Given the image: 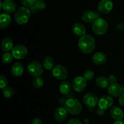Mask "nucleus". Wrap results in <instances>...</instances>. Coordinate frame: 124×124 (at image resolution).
Listing matches in <instances>:
<instances>
[{"label":"nucleus","instance_id":"obj_1","mask_svg":"<svg viewBox=\"0 0 124 124\" xmlns=\"http://www.w3.org/2000/svg\"><path fill=\"white\" fill-rule=\"evenodd\" d=\"M95 44L94 38L87 34L81 36L78 43L79 50L84 54H90L92 53L95 48Z\"/></svg>","mask_w":124,"mask_h":124},{"label":"nucleus","instance_id":"obj_2","mask_svg":"<svg viewBox=\"0 0 124 124\" xmlns=\"http://www.w3.org/2000/svg\"><path fill=\"white\" fill-rule=\"evenodd\" d=\"M64 107L68 113L73 115H78L82 110V105L81 102L75 98H70L65 101Z\"/></svg>","mask_w":124,"mask_h":124},{"label":"nucleus","instance_id":"obj_3","mask_svg":"<svg viewBox=\"0 0 124 124\" xmlns=\"http://www.w3.org/2000/svg\"><path fill=\"white\" fill-rule=\"evenodd\" d=\"M30 9L26 7H21L18 8L15 13V19L16 23L19 25H23L26 24L30 17Z\"/></svg>","mask_w":124,"mask_h":124},{"label":"nucleus","instance_id":"obj_4","mask_svg":"<svg viewBox=\"0 0 124 124\" xmlns=\"http://www.w3.org/2000/svg\"><path fill=\"white\" fill-rule=\"evenodd\" d=\"M108 29V23L105 19L99 18L92 23V29L93 32L97 35H104Z\"/></svg>","mask_w":124,"mask_h":124},{"label":"nucleus","instance_id":"obj_5","mask_svg":"<svg viewBox=\"0 0 124 124\" xmlns=\"http://www.w3.org/2000/svg\"><path fill=\"white\" fill-rule=\"evenodd\" d=\"M28 72L33 76H41L43 73V67L39 62L33 61L28 64Z\"/></svg>","mask_w":124,"mask_h":124},{"label":"nucleus","instance_id":"obj_6","mask_svg":"<svg viewBox=\"0 0 124 124\" xmlns=\"http://www.w3.org/2000/svg\"><path fill=\"white\" fill-rule=\"evenodd\" d=\"M52 75L58 80H64L68 76V71L66 68L61 65H57L52 69Z\"/></svg>","mask_w":124,"mask_h":124},{"label":"nucleus","instance_id":"obj_7","mask_svg":"<svg viewBox=\"0 0 124 124\" xmlns=\"http://www.w3.org/2000/svg\"><path fill=\"white\" fill-rule=\"evenodd\" d=\"M28 53L27 48L23 45H16L12 50L13 57L16 59H23L27 56Z\"/></svg>","mask_w":124,"mask_h":124},{"label":"nucleus","instance_id":"obj_8","mask_svg":"<svg viewBox=\"0 0 124 124\" xmlns=\"http://www.w3.org/2000/svg\"><path fill=\"white\" fill-rule=\"evenodd\" d=\"M87 86V80L81 76H76L72 82V87L76 92H81Z\"/></svg>","mask_w":124,"mask_h":124},{"label":"nucleus","instance_id":"obj_9","mask_svg":"<svg viewBox=\"0 0 124 124\" xmlns=\"http://www.w3.org/2000/svg\"><path fill=\"white\" fill-rule=\"evenodd\" d=\"M83 102L86 106L88 107H95L98 104V98L95 94L93 93H88L83 97Z\"/></svg>","mask_w":124,"mask_h":124},{"label":"nucleus","instance_id":"obj_10","mask_svg":"<svg viewBox=\"0 0 124 124\" xmlns=\"http://www.w3.org/2000/svg\"><path fill=\"white\" fill-rule=\"evenodd\" d=\"M101 18V13L98 11L87 10L82 15V20L87 23H92L96 19Z\"/></svg>","mask_w":124,"mask_h":124},{"label":"nucleus","instance_id":"obj_11","mask_svg":"<svg viewBox=\"0 0 124 124\" xmlns=\"http://www.w3.org/2000/svg\"><path fill=\"white\" fill-rule=\"evenodd\" d=\"M113 8V4L112 1L109 0H102L99 2L98 6V11L101 13L108 14L112 10Z\"/></svg>","mask_w":124,"mask_h":124},{"label":"nucleus","instance_id":"obj_12","mask_svg":"<svg viewBox=\"0 0 124 124\" xmlns=\"http://www.w3.org/2000/svg\"><path fill=\"white\" fill-rule=\"evenodd\" d=\"M108 92L111 96L115 98L120 97L124 93L123 88L121 85L117 83L110 84L108 87Z\"/></svg>","mask_w":124,"mask_h":124},{"label":"nucleus","instance_id":"obj_13","mask_svg":"<svg viewBox=\"0 0 124 124\" xmlns=\"http://www.w3.org/2000/svg\"><path fill=\"white\" fill-rule=\"evenodd\" d=\"M113 104V99L111 96L104 95L100 98L98 102V106L99 108L105 110L110 108Z\"/></svg>","mask_w":124,"mask_h":124},{"label":"nucleus","instance_id":"obj_14","mask_svg":"<svg viewBox=\"0 0 124 124\" xmlns=\"http://www.w3.org/2000/svg\"><path fill=\"white\" fill-rule=\"evenodd\" d=\"M68 111L64 107H59L55 110L54 117L56 121L59 122H62L67 117Z\"/></svg>","mask_w":124,"mask_h":124},{"label":"nucleus","instance_id":"obj_15","mask_svg":"<svg viewBox=\"0 0 124 124\" xmlns=\"http://www.w3.org/2000/svg\"><path fill=\"white\" fill-rule=\"evenodd\" d=\"M16 9V4L13 0H4L2 2V10L7 13H14Z\"/></svg>","mask_w":124,"mask_h":124},{"label":"nucleus","instance_id":"obj_16","mask_svg":"<svg viewBox=\"0 0 124 124\" xmlns=\"http://www.w3.org/2000/svg\"><path fill=\"white\" fill-rule=\"evenodd\" d=\"M92 61L96 65H102L107 62V57L104 53L99 52L93 54L92 57Z\"/></svg>","mask_w":124,"mask_h":124},{"label":"nucleus","instance_id":"obj_17","mask_svg":"<svg viewBox=\"0 0 124 124\" xmlns=\"http://www.w3.org/2000/svg\"><path fill=\"white\" fill-rule=\"evenodd\" d=\"M110 113L111 117L116 121L122 120L124 117L123 110L118 107H113L110 110Z\"/></svg>","mask_w":124,"mask_h":124},{"label":"nucleus","instance_id":"obj_18","mask_svg":"<svg viewBox=\"0 0 124 124\" xmlns=\"http://www.w3.org/2000/svg\"><path fill=\"white\" fill-rule=\"evenodd\" d=\"M73 32L78 36H84L86 34V29L84 25L80 23H76L72 26Z\"/></svg>","mask_w":124,"mask_h":124},{"label":"nucleus","instance_id":"obj_19","mask_svg":"<svg viewBox=\"0 0 124 124\" xmlns=\"http://www.w3.org/2000/svg\"><path fill=\"white\" fill-rule=\"evenodd\" d=\"M46 7V4L45 1L43 0H37L36 2L30 7V10L31 13H36L44 10Z\"/></svg>","mask_w":124,"mask_h":124},{"label":"nucleus","instance_id":"obj_20","mask_svg":"<svg viewBox=\"0 0 124 124\" xmlns=\"http://www.w3.org/2000/svg\"><path fill=\"white\" fill-rule=\"evenodd\" d=\"M24 73V67L19 62H16L12 67V73L15 77H20Z\"/></svg>","mask_w":124,"mask_h":124},{"label":"nucleus","instance_id":"obj_21","mask_svg":"<svg viewBox=\"0 0 124 124\" xmlns=\"http://www.w3.org/2000/svg\"><path fill=\"white\" fill-rule=\"evenodd\" d=\"M11 17L8 13H2L0 15V29H4L10 24Z\"/></svg>","mask_w":124,"mask_h":124},{"label":"nucleus","instance_id":"obj_22","mask_svg":"<svg viewBox=\"0 0 124 124\" xmlns=\"http://www.w3.org/2000/svg\"><path fill=\"white\" fill-rule=\"evenodd\" d=\"M1 49L4 52H8L13 48V41L10 38H5L1 42Z\"/></svg>","mask_w":124,"mask_h":124},{"label":"nucleus","instance_id":"obj_23","mask_svg":"<svg viewBox=\"0 0 124 124\" xmlns=\"http://www.w3.org/2000/svg\"><path fill=\"white\" fill-rule=\"evenodd\" d=\"M97 87L100 88H105L110 85V81L105 76H99L96 80Z\"/></svg>","mask_w":124,"mask_h":124},{"label":"nucleus","instance_id":"obj_24","mask_svg":"<svg viewBox=\"0 0 124 124\" xmlns=\"http://www.w3.org/2000/svg\"><path fill=\"white\" fill-rule=\"evenodd\" d=\"M59 89L62 94H67L71 91V85L67 81H63L59 85Z\"/></svg>","mask_w":124,"mask_h":124},{"label":"nucleus","instance_id":"obj_25","mask_svg":"<svg viewBox=\"0 0 124 124\" xmlns=\"http://www.w3.org/2000/svg\"><path fill=\"white\" fill-rule=\"evenodd\" d=\"M43 66L46 70H52L54 67V62L51 56H46L43 60Z\"/></svg>","mask_w":124,"mask_h":124},{"label":"nucleus","instance_id":"obj_26","mask_svg":"<svg viewBox=\"0 0 124 124\" xmlns=\"http://www.w3.org/2000/svg\"><path fill=\"white\" fill-rule=\"evenodd\" d=\"M13 56L12 53H8V52H6L4 53L2 56V61L4 64H8L11 63L13 61Z\"/></svg>","mask_w":124,"mask_h":124},{"label":"nucleus","instance_id":"obj_27","mask_svg":"<svg viewBox=\"0 0 124 124\" xmlns=\"http://www.w3.org/2000/svg\"><path fill=\"white\" fill-rule=\"evenodd\" d=\"M32 84L33 85L35 88H41L44 85V80L41 77V76H36V77L34 78L33 79Z\"/></svg>","mask_w":124,"mask_h":124},{"label":"nucleus","instance_id":"obj_28","mask_svg":"<svg viewBox=\"0 0 124 124\" xmlns=\"http://www.w3.org/2000/svg\"><path fill=\"white\" fill-rule=\"evenodd\" d=\"M2 94L6 98H12L14 94V90L10 87H6L2 89Z\"/></svg>","mask_w":124,"mask_h":124},{"label":"nucleus","instance_id":"obj_29","mask_svg":"<svg viewBox=\"0 0 124 124\" xmlns=\"http://www.w3.org/2000/svg\"><path fill=\"white\" fill-rule=\"evenodd\" d=\"M94 73L92 70H87L84 72L83 77L87 81H91L94 78Z\"/></svg>","mask_w":124,"mask_h":124},{"label":"nucleus","instance_id":"obj_30","mask_svg":"<svg viewBox=\"0 0 124 124\" xmlns=\"http://www.w3.org/2000/svg\"><path fill=\"white\" fill-rule=\"evenodd\" d=\"M7 84H8V81L7 78L4 75H1L0 76V88L1 89H3L4 88L7 87Z\"/></svg>","mask_w":124,"mask_h":124},{"label":"nucleus","instance_id":"obj_31","mask_svg":"<svg viewBox=\"0 0 124 124\" xmlns=\"http://www.w3.org/2000/svg\"><path fill=\"white\" fill-rule=\"evenodd\" d=\"M37 0H21V3L24 7H30L36 2Z\"/></svg>","mask_w":124,"mask_h":124},{"label":"nucleus","instance_id":"obj_32","mask_svg":"<svg viewBox=\"0 0 124 124\" xmlns=\"http://www.w3.org/2000/svg\"><path fill=\"white\" fill-rule=\"evenodd\" d=\"M67 124H82L81 122V121H79V119L76 118H73L71 119L70 121L68 122Z\"/></svg>","mask_w":124,"mask_h":124},{"label":"nucleus","instance_id":"obj_33","mask_svg":"<svg viewBox=\"0 0 124 124\" xmlns=\"http://www.w3.org/2000/svg\"><path fill=\"white\" fill-rule=\"evenodd\" d=\"M108 79H109V81H110V84L116 83V81H117V78H116V77L115 76V75H110Z\"/></svg>","mask_w":124,"mask_h":124},{"label":"nucleus","instance_id":"obj_34","mask_svg":"<svg viewBox=\"0 0 124 124\" xmlns=\"http://www.w3.org/2000/svg\"><path fill=\"white\" fill-rule=\"evenodd\" d=\"M31 124H42V122L39 118L36 117V118H35L33 120Z\"/></svg>","mask_w":124,"mask_h":124},{"label":"nucleus","instance_id":"obj_35","mask_svg":"<svg viewBox=\"0 0 124 124\" xmlns=\"http://www.w3.org/2000/svg\"><path fill=\"white\" fill-rule=\"evenodd\" d=\"M120 105L124 107V92L122 93V95L119 97V100Z\"/></svg>","mask_w":124,"mask_h":124},{"label":"nucleus","instance_id":"obj_36","mask_svg":"<svg viewBox=\"0 0 124 124\" xmlns=\"http://www.w3.org/2000/svg\"><path fill=\"white\" fill-rule=\"evenodd\" d=\"M116 29L118 30H123L124 29V24L119 23L116 25Z\"/></svg>","mask_w":124,"mask_h":124},{"label":"nucleus","instance_id":"obj_37","mask_svg":"<svg viewBox=\"0 0 124 124\" xmlns=\"http://www.w3.org/2000/svg\"><path fill=\"white\" fill-rule=\"evenodd\" d=\"M104 111H105V110H103V109L99 107L98 108V110H97L96 112H97V113L98 114V115H100V116H101V115H103L104 114Z\"/></svg>","mask_w":124,"mask_h":124},{"label":"nucleus","instance_id":"obj_38","mask_svg":"<svg viewBox=\"0 0 124 124\" xmlns=\"http://www.w3.org/2000/svg\"><path fill=\"white\" fill-rule=\"evenodd\" d=\"M113 124H124V121L122 120H119V121H116Z\"/></svg>","mask_w":124,"mask_h":124},{"label":"nucleus","instance_id":"obj_39","mask_svg":"<svg viewBox=\"0 0 124 124\" xmlns=\"http://www.w3.org/2000/svg\"><path fill=\"white\" fill-rule=\"evenodd\" d=\"M122 88H123V91H124V85H123V87H122Z\"/></svg>","mask_w":124,"mask_h":124},{"label":"nucleus","instance_id":"obj_40","mask_svg":"<svg viewBox=\"0 0 124 124\" xmlns=\"http://www.w3.org/2000/svg\"><path fill=\"white\" fill-rule=\"evenodd\" d=\"M109 1H113V0H109Z\"/></svg>","mask_w":124,"mask_h":124},{"label":"nucleus","instance_id":"obj_41","mask_svg":"<svg viewBox=\"0 0 124 124\" xmlns=\"http://www.w3.org/2000/svg\"></svg>","mask_w":124,"mask_h":124},{"label":"nucleus","instance_id":"obj_42","mask_svg":"<svg viewBox=\"0 0 124 124\" xmlns=\"http://www.w3.org/2000/svg\"></svg>","mask_w":124,"mask_h":124}]
</instances>
